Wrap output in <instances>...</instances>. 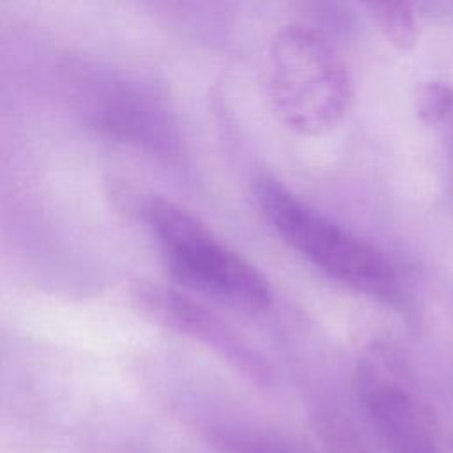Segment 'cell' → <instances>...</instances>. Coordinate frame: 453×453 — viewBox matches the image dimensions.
Returning <instances> with one entry per match:
<instances>
[{
	"label": "cell",
	"mask_w": 453,
	"mask_h": 453,
	"mask_svg": "<svg viewBox=\"0 0 453 453\" xmlns=\"http://www.w3.org/2000/svg\"><path fill=\"white\" fill-rule=\"evenodd\" d=\"M78 104L85 122L108 138L152 145L163 134L157 110L122 80L103 74L80 80Z\"/></svg>",
	"instance_id": "cell-4"
},
{
	"label": "cell",
	"mask_w": 453,
	"mask_h": 453,
	"mask_svg": "<svg viewBox=\"0 0 453 453\" xmlns=\"http://www.w3.org/2000/svg\"><path fill=\"white\" fill-rule=\"evenodd\" d=\"M267 92L288 129L317 136L343 119L352 87L345 62L320 32L288 25L274 34L269 46Z\"/></svg>",
	"instance_id": "cell-1"
},
{
	"label": "cell",
	"mask_w": 453,
	"mask_h": 453,
	"mask_svg": "<svg viewBox=\"0 0 453 453\" xmlns=\"http://www.w3.org/2000/svg\"><path fill=\"white\" fill-rule=\"evenodd\" d=\"M357 393L391 453H444L400 384L363 365L357 372Z\"/></svg>",
	"instance_id": "cell-5"
},
{
	"label": "cell",
	"mask_w": 453,
	"mask_h": 453,
	"mask_svg": "<svg viewBox=\"0 0 453 453\" xmlns=\"http://www.w3.org/2000/svg\"><path fill=\"white\" fill-rule=\"evenodd\" d=\"M147 219L170 271L182 285L250 310H264L271 304V287L264 274L218 241L200 219L165 200L149 203Z\"/></svg>",
	"instance_id": "cell-3"
},
{
	"label": "cell",
	"mask_w": 453,
	"mask_h": 453,
	"mask_svg": "<svg viewBox=\"0 0 453 453\" xmlns=\"http://www.w3.org/2000/svg\"><path fill=\"white\" fill-rule=\"evenodd\" d=\"M255 195L273 230L311 264L368 296L396 297V274L372 244L313 211L274 179H260Z\"/></svg>",
	"instance_id": "cell-2"
},
{
	"label": "cell",
	"mask_w": 453,
	"mask_h": 453,
	"mask_svg": "<svg viewBox=\"0 0 453 453\" xmlns=\"http://www.w3.org/2000/svg\"><path fill=\"white\" fill-rule=\"evenodd\" d=\"M414 110L419 120L426 126L442 122L453 110V88L435 80L421 83L416 90Z\"/></svg>",
	"instance_id": "cell-7"
},
{
	"label": "cell",
	"mask_w": 453,
	"mask_h": 453,
	"mask_svg": "<svg viewBox=\"0 0 453 453\" xmlns=\"http://www.w3.org/2000/svg\"><path fill=\"white\" fill-rule=\"evenodd\" d=\"M379 32L400 51H409L418 41L412 0H357Z\"/></svg>",
	"instance_id": "cell-6"
}]
</instances>
